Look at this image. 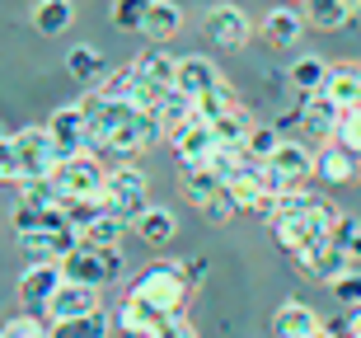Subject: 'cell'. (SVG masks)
I'll list each match as a JSON object with an SVG mask.
<instances>
[{
  "instance_id": "cell-1",
  "label": "cell",
  "mask_w": 361,
  "mask_h": 338,
  "mask_svg": "<svg viewBox=\"0 0 361 338\" xmlns=\"http://www.w3.org/2000/svg\"><path fill=\"white\" fill-rule=\"evenodd\" d=\"M338 221V207L329 203V198H319V193L310 188H286L277 193V212H272V240L286 249V254H295L305 240H314V235H329Z\"/></svg>"
},
{
  "instance_id": "cell-2",
  "label": "cell",
  "mask_w": 361,
  "mask_h": 338,
  "mask_svg": "<svg viewBox=\"0 0 361 338\" xmlns=\"http://www.w3.org/2000/svg\"><path fill=\"white\" fill-rule=\"evenodd\" d=\"M127 296L150 306V310H160V315H174V310H183L188 296H192V277H188L183 258H160V263L141 268L132 282H127Z\"/></svg>"
},
{
  "instance_id": "cell-3",
  "label": "cell",
  "mask_w": 361,
  "mask_h": 338,
  "mask_svg": "<svg viewBox=\"0 0 361 338\" xmlns=\"http://www.w3.org/2000/svg\"><path fill=\"white\" fill-rule=\"evenodd\" d=\"M183 198L188 207H197L212 226H226V221L240 217V207L226 188V174L216 164H183Z\"/></svg>"
},
{
  "instance_id": "cell-4",
  "label": "cell",
  "mask_w": 361,
  "mask_h": 338,
  "mask_svg": "<svg viewBox=\"0 0 361 338\" xmlns=\"http://www.w3.org/2000/svg\"><path fill=\"white\" fill-rule=\"evenodd\" d=\"M61 263H66V277H80V282H94V286H108L127 272L118 244H94V240H85V235Z\"/></svg>"
},
{
  "instance_id": "cell-5",
  "label": "cell",
  "mask_w": 361,
  "mask_h": 338,
  "mask_svg": "<svg viewBox=\"0 0 361 338\" xmlns=\"http://www.w3.org/2000/svg\"><path fill=\"white\" fill-rule=\"evenodd\" d=\"M56 188H61V203H80V198H104L108 188V169L99 164V150H80V155H66L56 164Z\"/></svg>"
},
{
  "instance_id": "cell-6",
  "label": "cell",
  "mask_w": 361,
  "mask_h": 338,
  "mask_svg": "<svg viewBox=\"0 0 361 338\" xmlns=\"http://www.w3.org/2000/svg\"><path fill=\"white\" fill-rule=\"evenodd\" d=\"M268 179H272L277 193L305 188L310 179H319V155H314L305 141H281V146L272 150V160H268Z\"/></svg>"
},
{
  "instance_id": "cell-7",
  "label": "cell",
  "mask_w": 361,
  "mask_h": 338,
  "mask_svg": "<svg viewBox=\"0 0 361 338\" xmlns=\"http://www.w3.org/2000/svg\"><path fill=\"white\" fill-rule=\"evenodd\" d=\"M14 150H19L24 179H47V174H56V164L66 160L61 146H56V136H52V127H19L14 132Z\"/></svg>"
},
{
  "instance_id": "cell-8",
  "label": "cell",
  "mask_w": 361,
  "mask_h": 338,
  "mask_svg": "<svg viewBox=\"0 0 361 338\" xmlns=\"http://www.w3.org/2000/svg\"><path fill=\"white\" fill-rule=\"evenodd\" d=\"M104 203L113 207V212H122L127 221H136L150 207V179L141 174L136 164H118V169H108Z\"/></svg>"
},
{
  "instance_id": "cell-9",
  "label": "cell",
  "mask_w": 361,
  "mask_h": 338,
  "mask_svg": "<svg viewBox=\"0 0 361 338\" xmlns=\"http://www.w3.org/2000/svg\"><path fill=\"white\" fill-rule=\"evenodd\" d=\"M291 258H295V272H300V277H314V282H334L338 272L352 263L348 249H343L334 235H314V240H305Z\"/></svg>"
},
{
  "instance_id": "cell-10",
  "label": "cell",
  "mask_w": 361,
  "mask_h": 338,
  "mask_svg": "<svg viewBox=\"0 0 361 338\" xmlns=\"http://www.w3.org/2000/svg\"><path fill=\"white\" fill-rule=\"evenodd\" d=\"M202 28H207V38H212L216 47H226V52H240L244 42L254 38V19H249L240 5H230V0L212 5L207 19H202Z\"/></svg>"
},
{
  "instance_id": "cell-11",
  "label": "cell",
  "mask_w": 361,
  "mask_h": 338,
  "mask_svg": "<svg viewBox=\"0 0 361 338\" xmlns=\"http://www.w3.org/2000/svg\"><path fill=\"white\" fill-rule=\"evenodd\" d=\"M99 291H104V286L80 282V277H66V282L52 291V301H47L42 310L52 315V325H61V320H75V315H94V310H104Z\"/></svg>"
},
{
  "instance_id": "cell-12",
  "label": "cell",
  "mask_w": 361,
  "mask_h": 338,
  "mask_svg": "<svg viewBox=\"0 0 361 338\" xmlns=\"http://www.w3.org/2000/svg\"><path fill=\"white\" fill-rule=\"evenodd\" d=\"M61 282H66V263L61 258H33L24 268V277H19V301L33 306V310H42Z\"/></svg>"
},
{
  "instance_id": "cell-13",
  "label": "cell",
  "mask_w": 361,
  "mask_h": 338,
  "mask_svg": "<svg viewBox=\"0 0 361 338\" xmlns=\"http://www.w3.org/2000/svg\"><path fill=\"white\" fill-rule=\"evenodd\" d=\"M47 127H52V136H56V146H61V155L99 150V136H94V127H90V118H85L80 104H66V109H56Z\"/></svg>"
},
{
  "instance_id": "cell-14",
  "label": "cell",
  "mask_w": 361,
  "mask_h": 338,
  "mask_svg": "<svg viewBox=\"0 0 361 338\" xmlns=\"http://www.w3.org/2000/svg\"><path fill=\"white\" fill-rule=\"evenodd\" d=\"M295 122L305 127V136H314V141H334L338 136V122H343V109H338L334 99H329V90H314V95H300V109H295Z\"/></svg>"
},
{
  "instance_id": "cell-15",
  "label": "cell",
  "mask_w": 361,
  "mask_h": 338,
  "mask_svg": "<svg viewBox=\"0 0 361 338\" xmlns=\"http://www.w3.org/2000/svg\"><path fill=\"white\" fill-rule=\"evenodd\" d=\"M14 240H19V249L28 258H66L80 244V226L75 221H66V226H42V230H24Z\"/></svg>"
},
{
  "instance_id": "cell-16",
  "label": "cell",
  "mask_w": 361,
  "mask_h": 338,
  "mask_svg": "<svg viewBox=\"0 0 361 338\" xmlns=\"http://www.w3.org/2000/svg\"><path fill=\"white\" fill-rule=\"evenodd\" d=\"M361 174V155L343 141H324L319 146V183L324 188H352V179Z\"/></svg>"
},
{
  "instance_id": "cell-17",
  "label": "cell",
  "mask_w": 361,
  "mask_h": 338,
  "mask_svg": "<svg viewBox=\"0 0 361 338\" xmlns=\"http://www.w3.org/2000/svg\"><path fill=\"white\" fill-rule=\"evenodd\" d=\"M216 150H221V136H216L212 122H202V118H192L183 132L174 136V155H178V164H212Z\"/></svg>"
},
{
  "instance_id": "cell-18",
  "label": "cell",
  "mask_w": 361,
  "mask_h": 338,
  "mask_svg": "<svg viewBox=\"0 0 361 338\" xmlns=\"http://www.w3.org/2000/svg\"><path fill=\"white\" fill-rule=\"evenodd\" d=\"M174 85L188 99H202V95H212L216 85H226V76H221V66H216L212 56L192 52V56H178V80Z\"/></svg>"
},
{
  "instance_id": "cell-19",
  "label": "cell",
  "mask_w": 361,
  "mask_h": 338,
  "mask_svg": "<svg viewBox=\"0 0 361 338\" xmlns=\"http://www.w3.org/2000/svg\"><path fill=\"white\" fill-rule=\"evenodd\" d=\"M305 33V14L295 10V5H277L258 19V38L268 42V47H295Z\"/></svg>"
},
{
  "instance_id": "cell-20",
  "label": "cell",
  "mask_w": 361,
  "mask_h": 338,
  "mask_svg": "<svg viewBox=\"0 0 361 338\" xmlns=\"http://www.w3.org/2000/svg\"><path fill=\"white\" fill-rule=\"evenodd\" d=\"M272 334L277 338H319L324 320L310 310L305 301H286V306H277V315H272Z\"/></svg>"
},
{
  "instance_id": "cell-21",
  "label": "cell",
  "mask_w": 361,
  "mask_h": 338,
  "mask_svg": "<svg viewBox=\"0 0 361 338\" xmlns=\"http://www.w3.org/2000/svg\"><path fill=\"white\" fill-rule=\"evenodd\" d=\"M324 90L338 109H361V61H334Z\"/></svg>"
},
{
  "instance_id": "cell-22",
  "label": "cell",
  "mask_w": 361,
  "mask_h": 338,
  "mask_svg": "<svg viewBox=\"0 0 361 338\" xmlns=\"http://www.w3.org/2000/svg\"><path fill=\"white\" fill-rule=\"evenodd\" d=\"M136 71H141V80L146 85H160V90H174L178 80V56L164 47V42H150L146 52L136 56Z\"/></svg>"
},
{
  "instance_id": "cell-23",
  "label": "cell",
  "mask_w": 361,
  "mask_h": 338,
  "mask_svg": "<svg viewBox=\"0 0 361 338\" xmlns=\"http://www.w3.org/2000/svg\"><path fill=\"white\" fill-rule=\"evenodd\" d=\"M75 24V0H33V28L42 38H61Z\"/></svg>"
},
{
  "instance_id": "cell-24",
  "label": "cell",
  "mask_w": 361,
  "mask_h": 338,
  "mask_svg": "<svg viewBox=\"0 0 361 338\" xmlns=\"http://www.w3.org/2000/svg\"><path fill=\"white\" fill-rule=\"evenodd\" d=\"M183 28V5L178 0H150V14H146V28H141V38L150 42H169Z\"/></svg>"
},
{
  "instance_id": "cell-25",
  "label": "cell",
  "mask_w": 361,
  "mask_h": 338,
  "mask_svg": "<svg viewBox=\"0 0 361 338\" xmlns=\"http://www.w3.org/2000/svg\"><path fill=\"white\" fill-rule=\"evenodd\" d=\"M300 14H305V24L334 33V28L352 24V0H300Z\"/></svg>"
},
{
  "instance_id": "cell-26",
  "label": "cell",
  "mask_w": 361,
  "mask_h": 338,
  "mask_svg": "<svg viewBox=\"0 0 361 338\" xmlns=\"http://www.w3.org/2000/svg\"><path fill=\"white\" fill-rule=\"evenodd\" d=\"M132 230L150 244V249H160V244H169L178 235V221H174V212H164V207H146V212L132 221Z\"/></svg>"
},
{
  "instance_id": "cell-27",
  "label": "cell",
  "mask_w": 361,
  "mask_h": 338,
  "mask_svg": "<svg viewBox=\"0 0 361 338\" xmlns=\"http://www.w3.org/2000/svg\"><path fill=\"white\" fill-rule=\"evenodd\" d=\"M66 71L80 85H99L108 76V56L99 52V47H90V42H80V47H71V52H66Z\"/></svg>"
},
{
  "instance_id": "cell-28",
  "label": "cell",
  "mask_w": 361,
  "mask_h": 338,
  "mask_svg": "<svg viewBox=\"0 0 361 338\" xmlns=\"http://www.w3.org/2000/svg\"><path fill=\"white\" fill-rule=\"evenodd\" d=\"M329 66H334V61H324V56H295L291 71H286V80H291L295 95H314V90H324V80H329Z\"/></svg>"
},
{
  "instance_id": "cell-29",
  "label": "cell",
  "mask_w": 361,
  "mask_h": 338,
  "mask_svg": "<svg viewBox=\"0 0 361 338\" xmlns=\"http://www.w3.org/2000/svg\"><path fill=\"white\" fill-rule=\"evenodd\" d=\"M127 226L132 221L122 217V212H113V207H104L94 221H85L80 226V235L85 240H94V244H122V235H127Z\"/></svg>"
},
{
  "instance_id": "cell-30",
  "label": "cell",
  "mask_w": 361,
  "mask_h": 338,
  "mask_svg": "<svg viewBox=\"0 0 361 338\" xmlns=\"http://www.w3.org/2000/svg\"><path fill=\"white\" fill-rule=\"evenodd\" d=\"M56 334L52 315H10V320H0V338H47Z\"/></svg>"
},
{
  "instance_id": "cell-31",
  "label": "cell",
  "mask_w": 361,
  "mask_h": 338,
  "mask_svg": "<svg viewBox=\"0 0 361 338\" xmlns=\"http://www.w3.org/2000/svg\"><path fill=\"white\" fill-rule=\"evenodd\" d=\"M146 14H150V0H108V19L122 33H141L146 28Z\"/></svg>"
},
{
  "instance_id": "cell-32",
  "label": "cell",
  "mask_w": 361,
  "mask_h": 338,
  "mask_svg": "<svg viewBox=\"0 0 361 338\" xmlns=\"http://www.w3.org/2000/svg\"><path fill=\"white\" fill-rule=\"evenodd\" d=\"M212 127H216V136H221V141H240V146H244V136L254 132V118H249V104L240 99V104H235V109H226L221 118L212 122Z\"/></svg>"
},
{
  "instance_id": "cell-33",
  "label": "cell",
  "mask_w": 361,
  "mask_h": 338,
  "mask_svg": "<svg viewBox=\"0 0 361 338\" xmlns=\"http://www.w3.org/2000/svg\"><path fill=\"white\" fill-rule=\"evenodd\" d=\"M136 85H141V71H136V61H127V66H108L99 90H104L108 99H136Z\"/></svg>"
},
{
  "instance_id": "cell-34",
  "label": "cell",
  "mask_w": 361,
  "mask_h": 338,
  "mask_svg": "<svg viewBox=\"0 0 361 338\" xmlns=\"http://www.w3.org/2000/svg\"><path fill=\"white\" fill-rule=\"evenodd\" d=\"M329 291H334V301H343L348 310H357V306H361V268H357V263H348V268L329 282Z\"/></svg>"
},
{
  "instance_id": "cell-35",
  "label": "cell",
  "mask_w": 361,
  "mask_h": 338,
  "mask_svg": "<svg viewBox=\"0 0 361 338\" xmlns=\"http://www.w3.org/2000/svg\"><path fill=\"white\" fill-rule=\"evenodd\" d=\"M277 146H281L277 127H258V122H254V132L244 136V150H249V160H258V164H268Z\"/></svg>"
},
{
  "instance_id": "cell-36",
  "label": "cell",
  "mask_w": 361,
  "mask_h": 338,
  "mask_svg": "<svg viewBox=\"0 0 361 338\" xmlns=\"http://www.w3.org/2000/svg\"><path fill=\"white\" fill-rule=\"evenodd\" d=\"M113 325H118V320H108L104 310H94V315H75V320H61V325H56V334H90V338H99V334H108Z\"/></svg>"
},
{
  "instance_id": "cell-37",
  "label": "cell",
  "mask_w": 361,
  "mask_h": 338,
  "mask_svg": "<svg viewBox=\"0 0 361 338\" xmlns=\"http://www.w3.org/2000/svg\"><path fill=\"white\" fill-rule=\"evenodd\" d=\"M24 169H19V150H14V132H0V183H19Z\"/></svg>"
},
{
  "instance_id": "cell-38",
  "label": "cell",
  "mask_w": 361,
  "mask_h": 338,
  "mask_svg": "<svg viewBox=\"0 0 361 338\" xmlns=\"http://www.w3.org/2000/svg\"><path fill=\"white\" fill-rule=\"evenodd\" d=\"M338 141L352 146L361 155V109H343V122H338Z\"/></svg>"
},
{
  "instance_id": "cell-39",
  "label": "cell",
  "mask_w": 361,
  "mask_h": 338,
  "mask_svg": "<svg viewBox=\"0 0 361 338\" xmlns=\"http://www.w3.org/2000/svg\"><path fill=\"white\" fill-rule=\"evenodd\" d=\"M329 235H334V240L348 249V244L361 235V221H357V217H348V212H338V221H334V230H329Z\"/></svg>"
},
{
  "instance_id": "cell-40",
  "label": "cell",
  "mask_w": 361,
  "mask_h": 338,
  "mask_svg": "<svg viewBox=\"0 0 361 338\" xmlns=\"http://www.w3.org/2000/svg\"><path fill=\"white\" fill-rule=\"evenodd\" d=\"M183 268H188V277H192V286L207 282V258H183Z\"/></svg>"
},
{
  "instance_id": "cell-41",
  "label": "cell",
  "mask_w": 361,
  "mask_h": 338,
  "mask_svg": "<svg viewBox=\"0 0 361 338\" xmlns=\"http://www.w3.org/2000/svg\"><path fill=\"white\" fill-rule=\"evenodd\" d=\"M324 334H352V320L348 315H334V320H324Z\"/></svg>"
},
{
  "instance_id": "cell-42",
  "label": "cell",
  "mask_w": 361,
  "mask_h": 338,
  "mask_svg": "<svg viewBox=\"0 0 361 338\" xmlns=\"http://www.w3.org/2000/svg\"><path fill=\"white\" fill-rule=\"evenodd\" d=\"M348 258H352V263H357V268H361V235H357V240L348 244Z\"/></svg>"
},
{
  "instance_id": "cell-43",
  "label": "cell",
  "mask_w": 361,
  "mask_h": 338,
  "mask_svg": "<svg viewBox=\"0 0 361 338\" xmlns=\"http://www.w3.org/2000/svg\"><path fill=\"white\" fill-rule=\"evenodd\" d=\"M348 320H352V338H361V306H357V310L348 315Z\"/></svg>"
},
{
  "instance_id": "cell-44",
  "label": "cell",
  "mask_w": 361,
  "mask_h": 338,
  "mask_svg": "<svg viewBox=\"0 0 361 338\" xmlns=\"http://www.w3.org/2000/svg\"><path fill=\"white\" fill-rule=\"evenodd\" d=\"M352 24L361 28V0H352Z\"/></svg>"
}]
</instances>
